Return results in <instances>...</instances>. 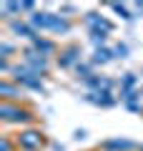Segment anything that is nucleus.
Instances as JSON below:
<instances>
[{"mask_svg": "<svg viewBox=\"0 0 143 151\" xmlns=\"http://www.w3.org/2000/svg\"><path fill=\"white\" fill-rule=\"evenodd\" d=\"M106 149H118V151H126V149H136L133 141H126V139H116V141H106Z\"/></svg>", "mask_w": 143, "mask_h": 151, "instance_id": "0eeeda50", "label": "nucleus"}, {"mask_svg": "<svg viewBox=\"0 0 143 151\" xmlns=\"http://www.w3.org/2000/svg\"><path fill=\"white\" fill-rule=\"evenodd\" d=\"M33 25L35 28H45V30H55V33H65L68 23L60 15H50V13H35L33 15Z\"/></svg>", "mask_w": 143, "mask_h": 151, "instance_id": "f257e3e1", "label": "nucleus"}, {"mask_svg": "<svg viewBox=\"0 0 143 151\" xmlns=\"http://www.w3.org/2000/svg\"><path fill=\"white\" fill-rule=\"evenodd\" d=\"M0 116H3L5 121H30V113L28 111L13 108L10 103H3V106H0Z\"/></svg>", "mask_w": 143, "mask_h": 151, "instance_id": "f03ea898", "label": "nucleus"}, {"mask_svg": "<svg viewBox=\"0 0 143 151\" xmlns=\"http://www.w3.org/2000/svg\"><path fill=\"white\" fill-rule=\"evenodd\" d=\"M33 43H35V48H38V50H43V53H50V50H53V43H50V40H43V38H35Z\"/></svg>", "mask_w": 143, "mask_h": 151, "instance_id": "9b49d317", "label": "nucleus"}, {"mask_svg": "<svg viewBox=\"0 0 143 151\" xmlns=\"http://www.w3.org/2000/svg\"><path fill=\"white\" fill-rule=\"evenodd\" d=\"M141 151H143V146H141Z\"/></svg>", "mask_w": 143, "mask_h": 151, "instance_id": "2eb2a0df", "label": "nucleus"}, {"mask_svg": "<svg viewBox=\"0 0 143 151\" xmlns=\"http://www.w3.org/2000/svg\"><path fill=\"white\" fill-rule=\"evenodd\" d=\"M111 58H113V53L108 48H98V50H95V55H93V63H108Z\"/></svg>", "mask_w": 143, "mask_h": 151, "instance_id": "9d476101", "label": "nucleus"}, {"mask_svg": "<svg viewBox=\"0 0 143 151\" xmlns=\"http://www.w3.org/2000/svg\"><path fill=\"white\" fill-rule=\"evenodd\" d=\"M75 58H78V48H70L68 53H65V58L60 60V65H70V63H73Z\"/></svg>", "mask_w": 143, "mask_h": 151, "instance_id": "f8f14e48", "label": "nucleus"}, {"mask_svg": "<svg viewBox=\"0 0 143 151\" xmlns=\"http://www.w3.org/2000/svg\"><path fill=\"white\" fill-rule=\"evenodd\" d=\"M18 81H23L25 86H30V88H43V83H40V78H35V73H30V70H18Z\"/></svg>", "mask_w": 143, "mask_h": 151, "instance_id": "423d86ee", "label": "nucleus"}, {"mask_svg": "<svg viewBox=\"0 0 143 151\" xmlns=\"http://www.w3.org/2000/svg\"><path fill=\"white\" fill-rule=\"evenodd\" d=\"M88 98L90 103H95V106H113L116 103V98H111V93L108 91H95V93H88Z\"/></svg>", "mask_w": 143, "mask_h": 151, "instance_id": "39448f33", "label": "nucleus"}, {"mask_svg": "<svg viewBox=\"0 0 143 151\" xmlns=\"http://www.w3.org/2000/svg\"><path fill=\"white\" fill-rule=\"evenodd\" d=\"M116 53H118V55H121V58H123V55L128 53V48H126V45H118V48H116Z\"/></svg>", "mask_w": 143, "mask_h": 151, "instance_id": "4468645a", "label": "nucleus"}, {"mask_svg": "<svg viewBox=\"0 0 143 151\" xmlns=\"http://www.w3.org/2000/svg\"><path fill=\"white\" fill-rule=\"evenodd\" d=\"M85 83H88V86H93V88H111V81H108V78H95V76H88V78H85Z\"/></svg>", "mask_w": 143, "mask_h": 151, "instance_id": "1a4fd4ad", "label": "nucleus"}, {"mask_svg": "<svg viewBox=\"0 0 143 151\" xmlns=\"http://www.w3.org/2000/svg\"><path fill=\"white\" fill-rule=\"evenodd\" d=\"M25 60H28V65H33L35 70H45V58H38L35 53H25Z\"/></svg>", "mask_w": 143, "mask_h": 151, "instance_id": "6e6552de", "label": "nucleus"}, {"mask_svg": "<svg viewBox=\"0 0 143 151\" xmlns=\"http://www.w3.org/2000/svg\"><path fill=\"white\" fill-rule=\"evenodd\" d=\"M111 5H113V10H116V13H121V15L126 18V20H131V18H133V15H131V13H128L123 5H118V3H111Z\"/></svg>", "mask_w": 143, "mask_h": 151, "instance_id": "ddd939ff", "label": "nucleus"}, {"mask_svg": "<svg viewBox=\"0 0 143 151\" xmlns=\"http://www.w3.org/2000/svg\"><path fill=\"white\" fill-rule=\"evenodd\" d=\"M88 25L93 28L90 33H111L113 30V25L106 20V18H101V15H95V13H90L88 15Z\"/></svg>", "mask_w": 143, "mask_h": 151, "instance_id": "7ed1b4c3", "label": "nucleus"}, {"mask_svg": "<svg viewBox=\"0 0 143 151\" xmlns=\"http://www.w3.org/2000/svg\"><path fill=\"white\" fill-rule=\"evenodd\" d=\"M20 146H25V149H40L43 136L38 131H25V134H20Z\"/></svg>", "mask_w": 143, "mask_h": 151, "instance_id": "20e7f679", "label": "nucleus"}]
</instances>
